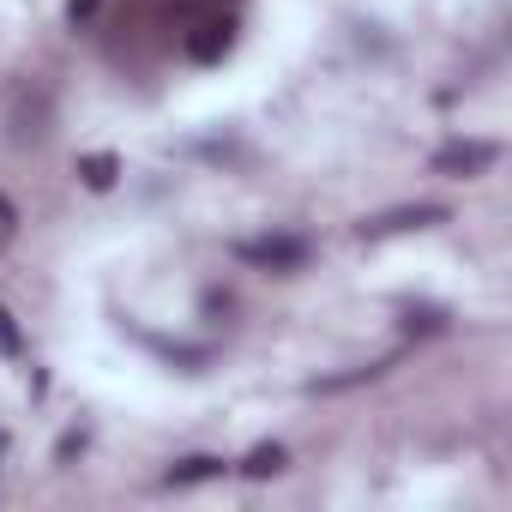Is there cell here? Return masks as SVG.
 <instances>
[{
	"instance_id": "cell-1",
	"label": "cell",
	"mask_w": 512,
	"mask_h": 512,
	"mask_svg": "<svg viewBox=\"0 0 512 512\" xmlns=\"http://www.w3.org/2000/svg\"><path fill=\"white\" fill-rule=\"evenodd\" d=\"M308 235H247L235 241V260L253 266V272H302L308 266Z\"/></svg>"
},
{
	"instance_id": "cell-2",
	"label": "cell",
	"mask_w": 512,
	"mask_h": 512,
	"mask_svg": "<svg viewBox=\"0 0 512 512\" xmlns=\"http://www.w3.org/2000/svg\"><path fill=\"white\" fill-rule=\"evenodd\" d=\"M235 49V13H199V25L187 31V55L199 61V67H211V61H223Z\"/></svg>"
},
{
	"instance_id": "cell-3",
	"label": "cell",
	"mask_w": 512,
	"mask_h": 512,
	"mask_svg": "<svg viewBox=\"0 0 512 512\" xmlns=\"http://www.w3.org/2000/svg\"><path fill=\"white\" fill-rule=\"evenodd\" d=\"M500 157V145H488V139H452V145H440L434 151V175H482L488 163Z\"/></svg>"
},
{
	"instance_id": "cell-4",
	"label": "cell",
	"mask_w": 512,
	"mask_h": 512,
	"mask_svg": "<svg viewBox=\"0 0 512 512\" xmlns=\"http://www.w3.org/2000/svg\"><path fill=\"white\" fill-rule=\"evenodd\" d=\"M434 223H446V205H398L386 217H368L362 241H380V235H398V229H434Z\"/></svg>"
},
{
	"instance_id": "cell-5",
	"label": "cell",
	"mask_w": 512,
	"mask_h": 512,
	"mask_svg": "<svg viewBox=\"0 0 512 512\" xmlns=\"http://www.w3.org/2000/svg\"><path fill=\"white\" fill-rule=\"evenodd\" d=\"M211 476H223V458H205V452H199V458H181L163 482H169V488H187V482H211Z\"/></svg>"
},
{
	"instance_id": "cell-6",
	"label": "cell",
	"mask_w": 512,
	"mask_h": 512,
	"mask_svg": "<svg viewBox=\"0 0 512 512\" xmlns=\"http://www.w3.org/2000/svg\"><path fill=\"white\" fill-rule=\"evenodd\" d=\"M284 470V446H253L247 458H241V476H253V482H260V476H278Z\"/></svg>"
},
{
	"instance_id": "cell-7",
	"label": "cell",
	"mask_w": 512,
	"mask_h": 512,
	"mask_svg": "<svg viewBox=\"0 0 512 512\" xmlns=\"http://www.w3.org/2000/svg\"><path fill=\"white\" fill-rule=\"evenodd\" d=\"M79 175H85V187H97V193H103V187H115L121 163H115L109 151H97V157H85V163H79Z\"/></svg>"
},
{
	"instance_id": "cell-8",
	"label": "cell",
	"mask_w": 512,
	"mask_h": 512,
	"mask_svg": "<svg viewBox=\"0 0 512 512\" xmlns=\"http://www.w3.org/2000/svg\"><path fill=\"white\" fill-rule=\"evenodd\" d=\"M446 326V314L440 308H422V314H410V332H440Z\"/></svg>"
},
{
	"instance_id": "cell-9",
	"label": "cell",
	"mask_w": 512,
	"mask_h": 512,
	"mask_svg": "<svg viewBox=\"0 0 512 512\" xmlns=\"http://www.w3.org/2000/svg\"><path fill=\"white\" fill-rule=\"evenodd\" d=\"M0 350L19 356V332H13V314H7V308H0Z\"/></svg>"
},
{
	"instance_id": "cell-10",
	"label": "cell",
	"mask_w": 512,
	"mask_h": 512,
	"mask_svg": "<svg viewBox=\"0 0 512 512\" xmlns=\"http://www.w3.org/2000/svg\"><path fill=\"white\" fill-rule=\"evenodd\" d=\"M181 7H199V13H217V7H223V0H181Z\"/></svg>"
}]
</instances>
